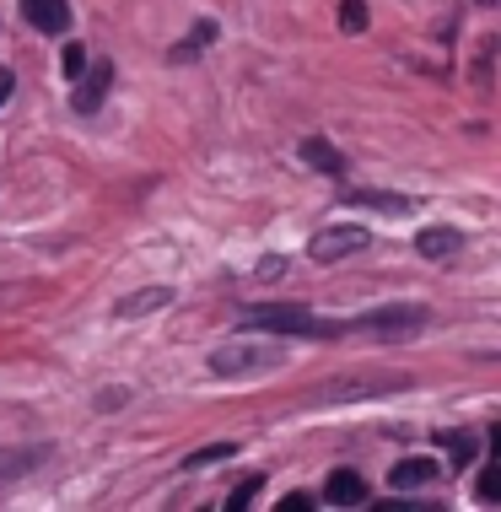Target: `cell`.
<instances>
[{
  "label": "cell",
  "instance_id": "5bb4252c",
  "mask_svg": "<svg viewBox=\"0 0 501 512\" xmlns=\"http://www.w3.org/2000/svg\"><path fill=\"white\" fill-rule=\"evenodd\" d=\"M351 205H378V211H405L410 200H399V195H372V189H351V195H345Z\"/></svg>",
  "mask_w": 501,
  "mask_h": 512
},
{
  "label": "cell",
  "instance_id": "8992f818",
  "mask_svg": "<svg viewBox=\"0 0 501 512\" xmlns=\"http://www.w3.org/2000/svg\"><path fill=\"white\" fill-rule=\"evenodd\" d=\"M76 81H81V87H76V108H81V114H97L103 92L114 87V65H87V71H81Z\"/></svg>",
  "mask_w": 501,
  "mask_h": 512
},
{
  "label": "cell",
  "instance_id": "6da1fadb",
  "mask_svg": "<svg viewBox=\"0 0 501 512\" xmlns=\"http://www.w3.org/2000/svg\"><path fill=\"white\" fill-rule=\"evenodd\" d=\"M405 372H356V378H329L324 389H313V399L324 405H345V399H361V394H383V389H405Z\"/></svg>",
  "mask_w": 501,
  "mask_h": 512
},
{
  "label": "cell",
  "instance_id": "7c38bea8",
  "mask_svg": "<svg viewBox=\"0 0 501 512\" xmlns=\"http://www.w3.org/2000/svg\"><path fill=\"white\" fill-rule=\"evenodd\" d=\"M302 157H308L313 168H324V173H340L345 168V157L334 146H324V141H302Z\"/></svg>",
  "mask_w": 501,
  "mask_h": 512
},
{
  "label": "cell",
  "instance_id": "ba28073f",
  "mask_svg": "<svg viewBox=\"0 0 501 512\" xmlns=\"http://www.w3.org/2000/svg\"><path fill=\"white\" fill-rule=\"evenodd\" d=\"M324 496L334 507H361L367 502V480H361L356 469H334V475L324 480Z\"/></svg>",
  "mask_w": 501,
  "mask_h": 512
},
{
  "label": "cell",
  "instance_id": "30bf717a",
  "mask_svg": "<svg viewBox=\"0 0 501 512\" xmlns=\"http://www.w3.org/2000/svg\"><path fill=\"white\" fill-rule=\"evenodd\" d=\"M458 248V227H426L421 238H415V254L421 259H448Z\"/></svg>",
  "mask_w": 501,
  "mask_h": 512
},
{
  "label": "cell",
  "instance_id": "9c48e42d",
  "mask_svg": "<svg viewBox=\"0 0 501 512\" xmlns=\"http://www.w3.org/2000/svg\"><path fill=\"white\" fill-rule=\"evenodd\" d=\"M421 308H388V313H372V318H361L356 329H372V335H405V329H421Z\"/></svg>",
  "mask_w": 501,
  "mask_h": 512
},
{
  "label": "cell",
  "instance_id": "e0dca14e",
  "mask_svg": "<svg viewBox=\"0 0 501 512\" xmlns=\"http://www.w3.org/2000/svg\"><path fill=\"white\" fill-rule=\"evenodd\" d=\"M259 486H264V480H259V475H248L243 486L227 496V507H232V512H238V507H248V502H254V496H259Z\"/></svg>",
  "mask_w": 501,
  "mask_h": 512
},
{
  "label": "cell",
  "instance_id": "5b68a950",
  "mask_svg": "<svg viewBox=\"0 0 501 512\" xmlns=\"http://www.w3.org/2000/svg\"><path fill=\"white\" fill-rule=\"evenodd\" d=\"M17 6L38 33H65V27H71V6H65V0H17Z\"/></svg>",
  "mask_w": 501,
  "mask_h": 512
},
{
  "label": "cell",
  "instance_id": "7402d4cb",
  "mask_svg": "<svg viewBox=\"0 0 501 512\" xmlns=\"http://www.w3.org/2000/svg\"><path fill=\"white\" fill-rule=\"evenodd\" d=\"M485 6H491V0H485Z\"/></svg>",
  "mask_w": 501,
  "mask_h": 512
},
{
  "label": "cell",
  "instance_id": "ac0fdd59",
  "mask_svg": "<svg viewBox=\"0 0 501 512\" xmlns=\"http://www.w3.org/2000/svg\"><path fill=\"white\" fill-rule=\"evenodd\" d=\"M475 464V437H453V469Z\"/></svg>",
  "mask_w": 501,
  "mask_h": 512
},
{
  "label": "cell",
  "instance_id": "4fadbf2b",
  "mask_svg": "<svg viewBox=\"0 0 501 512\" xmlns=\"http://www.w3.org/2000/svg\"><path fill=\"white\" fill-rule=\"evenodd\" d=\"M238 453V442H216V448H200V453H189L184 469H205V464H221V459H232Z\"/></svg>",
  "mask_w": 501,
  "mask_h": 512
},
{
  "label": "cell",
  "instance_id": "44dd1931",
  "mask_svg": "<svg viewBox=\"0 0 501 512\" xmlns=\"http://www.w3.org/2000/svg\"><path fill=\"white\" fill-rule=\"evenodd\" d=\"M6 98H11V71L0 65V103H6Z\"/></svg>",
  "mask_w": 501,
  "mask_h": 512
},
{
  "label": "cell",
  "instance_id": "ffe728a7",
  "mask_svg": "<svg viewBox=\"0 0 501 512\" xmlns=\"http://www.w3.org/2000/svg\"><path fill=\"white\" fill-rule=\"evenodd\" d=\"M308 507H313V496H302V491H291L281 502V512H308Z\"/></svg>",
  "mask_w": 501,
  "mask_h": 512
},
{
  "label": "cell",
  "instance_id": "d6986e66",
  "mask_svg": "<svg viewBox=\"0 0 501 512\" xmlns=\"http://www.w3.org/2000/svg\"><path fill=\"white\" fill-rule=\"evenodd\" d=\"M480 502H501V469H485L480 475Z\"/></svg>",
  "mask_w": 501,
  "mask_h": 512
},
{
  "label": "cell",
  "instance_id": "3957f363",
  "mask_svg": "<svg viewBox=\"0 0 501 512\" xmlns=\"http://www.w3.org/2000/svg\"><path fill=\"white\" fill-rule=\"evenodd\" d=\"M367 243H372L367 227H324V232L308 243V254L318 259V265H334V259H345V254H361Z\"/></svg>",
  "mask_w": 501,
  "mask_h": 512
},
{
  "label": "cell",
  "instance_id": "2e32d148",
  "mask_svg": "<svg viewBox=\"0 0 501 512\" xmlns=\"http://www.w3.org/2000/svg\"><path fill=\"white\" fill-rule=\"evenodd\" d=\"M60 65H65V76H71V81H76V76H81V71H87V65H92V60H87V49H81V44H71V49H65V54H60Z\"/></svg>",
  "mask_w": 501,
  "mask_h": 512
},
{
  "label": "cell",
  "instance_id": "277c9868",
  "mask_svg": "<svg viewBox=\"0 0 501 512\" xmlns=\"http://www.w3.org/2000/svg\"><path fill=\"white\" fill-rule=\"evenodd\" d=\"M281 356H275V345H221L211 356V372L221 378H232V372H259V367H275Z\"/></svg>",
  "mask_w": 501,
  "mask_h": 512
},
{
  "label": "cell",
  "instance_id": "8fae6325",
  "mask_svg": "<svg viewBox=\"0 0 501 512\" xmlns=\"http://www.w3.org/2000/svg\"><path fill=\"white\" fill-rule=\"evenodd\" d=\"M167 302H173V292H167V286H146V292L114 302V313H119V318H141V313H151V308H167Z\"/></svg>",
  "mask_w": 501,
  "mask_h": 512
},
{
  "label": "cell",
  "instance_id": "7a4b0ae2",
  "mask_svg": "<svg viewBox=\"0 0 501 512\" xmlns=\"http://www.w3.org/2000/svg\"><path fill=\"white\" fill-rule=\"evenodd\" d=\"M248 329H270V335H334L308 308H243Z\"/></svg>",
  "mask_w": 501,
  "mask_h": 512
},
{
  "label": "cell",
  "instance_id": "9a60e30c",
  "mask_svg": "<svg viewBox=\"0 0 501 512\" xmlns=\"http://www.w3.org/2000/svg\"><path fill=\"white\" fill-rule=\"evenodd\" d=\"M340 27L345 33H361V27H367V6H361V0H340Z\"/></svg>",
  "mask_w": 501,
  "mask_h": 512
},
{
  "label": "cell",
  "instance_id": "52a82bcc",
  "mask_svg": "<svg viewBox=\"0 0 501 512\" xmlns=\"http://www.w3.org/2000/svg\"><path fill=\"white\" fill-rule=\"evenodd\" d=\"M431 480H437V459H421V453L388 469V486L394 491H415V486H431Z\"/></svg>",
  "mask_w": 501,
  "mask_h": 512
}]
</instances>
